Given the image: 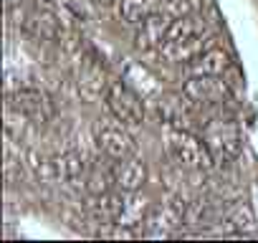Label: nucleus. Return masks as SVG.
Here are the masks:
<instances>
[{
  "label": "nucleus",
  "instance_id": "obj_1",
  "mask_svg": "<svg viewBox=\"0 0 258 243\" xmlns=\"http://www.w3.org/2000/svg\"><path fill=\"white\" fill-rule=\"evenodd\" d=\"M167 155L185 170H195V172H203V170H210L215 157L208 147V142L198 140L195 135H190L187 130L182 127H175L170 135H167Z\"/></svg>",
  "mask_w": 258,
  "mask_h": 243
},
{
  "label": "nucleus",
  "instance_id": "obj_2",
  "mask_svg": "<svg viewBox=\"0 0 258 243\" xmlns=\"http://www.w3.org/2000/svg\"><path fill=\"white\" fill-rule=\"evenodd\" d=\"M106 106L114 114L116 122H121L124 127H137L145 122V101L142 96L129 89L121 81H114L106 91Z\"/></svg>",
  "mask_w": 258,
  "mask_h": 243
},
{
  "label": "nucleus",
  "instance_id": "obj_3",
  "mask_svg": "<svg viewBox=\"0 0 258 243\" xmlns=\"http://www.w3.org/2000/svg\"><path fill=\"white\" fill-rule=\"evenodd\" d=\"M185 213H187V200L182 195H172L162 208L147 215V230H142V235H150V238L172 235L175 228L185 225Z\"/></svg>",
  "mask_w": 258,
  "mask_h": 243
},
{
  "label": "nucleus",
  "instance_id": "obj_4",
  "mask_svg": "<svg viewBox=\"0 0 258 243\" xmlns=\"http://www.w3.org/2000/svg\"><path fill=\"white\" fill-rule=\"evenodd\" d=\"M96 145L109 160H124L135 155V140L124 130V125L116 122H101L96 127Z\"/></svg>",
  "mask_w": 258,
  "mask_h": 243
},
{
  "label": "nucleus",
  "instance_id": "obj_5",
  "mask_svg": "<svg viewBox=\"0 0 258 243\" xmlns=\"http://www.w3.org/2000/svg\"><path fill=\"white\" fill-rule=\"evenodd\" d=\"M8 109H16L21 111L23 116L38 122H48L53 116V106L48 101V96L43 91H36V89H18V91H8Z\"/></svg>",
  "mask_w": 258,
  "mask_h": 243
},
{
  "label": "nucleus",
  "instance_id": "obj_6",
  "mask_svg": "<svg viewBox=\"0 0 258 243\" xmlns=\"http://www.w3.org/2000/svg\"><path fill=\"white\" fill-rule=\"evenodd\" d=\"M48 180L66 185H86V160L79 152L48 157Z\"/></svg>",
  "mask_w": 258,
  "mask_h": 243
},
{
  "label": "nucleus",
  "instance_id": "obj_7",
  "mask_svg": "<svg viewBox=\"0 0 258 243\" xmlns=\"http://www.w3.org/2000/svg\"><path fill=\"white\" fill-rule=\"evenodd\" d=\"M213 46H215V38L208 36V33L192 36V38H185V41H165L160 46V56L170 64H190Z\"/></svg>",
  "mask_w": 258,
  "mask_h": 243
},
{
  "label": "nucleus",
  "instance_id": "obj_8",
  "mask_svg": "<svg viewBox=\"0 0 258 243\" xmlns=\"http://www.w3.org/2000/svg\"><path fill=\"white\" fill-rule=\"evenodd\" d=\"M172 16L170 13H152V16H147L142 23H140V31H137V36H135V46L140 48V51H152V48H160L165 41H167V31H170V26H172Z\"/></svg>",
  "mask_w": 258,
  "mask_h": 243
},
{
  "label": "nucleus",
  "instance_id": "obj_9",
  "mask_svg": "<svg viewBox=\"0 0 258 243\" xmlns=\"http://www.w3.org/2000/svg\"><path fill=\"white\" fill-rule=\"evenodd\" d=\"M182 91L187 94V99H192L195 104L203 106H213L220 104L228 96V84L220 81L218 76H190L182 86Z\"/></svg>",
  "mask_w": 258,
  "mask_h": 243
},
{
  "label": "nucleus",
  "instance_id": "obj_10",
  "mask_svg": "<svg viewBox=\"0 0 258 243\" xmlns=\"http://www.w3.org/2000/svg\"><path fill=\"white\" fill-rule=\"evenodd\" d=\"M114 180H116V188L121 193H137L147 183V165H145V160H140L135 155H129L124 160H116Z\"/></svg>",
  "mask_w": 258,
  "mask_h": 243
},
{
  "label": "nucleus",
  "instance_id": "obj_11",
  "mask_svg": "<svg viewBox=\"0 0 258 243\" xmlns=\"http://www.w3.org/2000/svg\"><path fill=\"white\" fill-rule=\"evenodd\" d=\"M208 147L215 162H230L240 155V135L230 125H220L218 130L208 132Z\"/></svg>",
  "mask_w": 258,
  "mask_h": 243
},
{
  "label": "nucleus",
  "instance_id": "obj_12",
  "mask_svg": "<svg viewBox=\"0 0 258 243\" xmlns=\"http://www.w3.org/2000/svg\"><path fill=\"white\" fill-rule=\"evenodd\" d=\"M121 208H124V193H101V195H94L89 203H86V213L94 223H116L119 215H121Z\"/></svg>",
  "mask_w": 258,
  "mask_h": 243
},
{
  "label": "nucleus",
  "instance_id": "obj_13",
  "mask_svg": "<svg viewBox=\"0 0 258 243\" xmlns=\"http://www.w3.org/2000/svg\"><path fill=\"white\" fill-rule=\"evenodd\" d=\"M228 69H230V53L218 46L208 48L205 53H200L195 61L187 64L190 76H223Z\"/></svg>",
  "mask_w": 258,
  "mask_h": 243
},
{
  "label": "nucleus",
  "instance_id": "obj_14",
  "mask_svg": "<svg viewBox=\"0 0 258 243\" xmlns=\"http://www.w3.org/2000/svg\"><path fill=\"white\" fill-rule=\"evenodd\" d=\"M192 106H195V101L187 99V94L182 91V94L165 96L160 101V114H162L165 122H170L172 127H182L185 122L192 116Z\"/></svg>",
  "mask_w": 258,
  "mask_h": 243
},
{
  "label": "nucleus",
  "instance_id": "obj_15",
  "mask_svg": "<svg viewBox=\"0 0 258 243\" xmlns=\"http://www.w3.org/2000/svg\"><path fill=\"white\" fill-rule=\"evenodd\" d=\"M111 84H106V71L104 66L96 61V58H89L81 69V76H79V89L89 96V99H96L101 96L104 91H109Z\"/></svg>",
  "mask_w": 258,
  "mask_h": 243
},
{
  "label": "nucleus",
  "instance_id": "obj_16",
  "mask_svg": "<svg viewBox=\"0 0 258 243\" xmlns=\"http://www.w3.org/2000/svg\"><path fill=\"white\" fill-rule=\"evenodd\" d=\"M225 205H220V200H210V198H200L195 203L187 205V213H185V225H195V228H208L213 225L220 213H223Z\"/></svg>",
  "mask_w": 258,
  "mask_h": 243
},
{
  "label": "nucleus",
  "instance_id": "obj_17",
  "mask_svg": "<svg viewBox=\"0 0 258 243\" xmlns=\"http://www.w3.org/2000/svg\"><path fill=\"white\" fill-rule=\"evenodd\" d=\"M208 33V21L205 16L200 13H192V16H182V18H175L170 31H167V41H185V38H192V36H205Z\"/></svg>",
  "mask_w": 258,
  "mask_h": 243
},
{
  "label": "nucleus",
  "instance_id": "obj_18",
  "mask_svg": "<svg viewBox=\"0 0 258 243\" xmlns=\"http://www.w3.org/2000/svg\"><path fill=\"white\" fill-rule=\"evenodd\" d=\"M147 210H150V203H147L142 195H137V193H124V208H121V215H119V220H116L114 225H129V228H132V225L147 220V218H145Z\"/></svg>",
  "mask_w": 258,
  "mask_h": 243
},
{
  "label": "nucleus",
  "instance_id": "obj_19",
  "mask_svg": "<svg viewBox=\"0 0 258 243\" xmlns=\"http://www.w3.org/2000/svg\"><path fill=\"white\" fill-rule=\"evenodd\" d=\"M162 6V0H119V18L124 23H142Z\"/></svg>",
  "mask_w": 258,
  "mask_h": 243
},
{
  "label": "nucleus",
  "instance_id": "obj_20",
  "mask_svg": "<svg viewBox=\"0 0 258 243\" xmlns=\"http://www.w3.org/2000/svg\"><path fill=\"white\" fill-rule=\"evenodd\" d=\"M124 81L132 84L142 99H145V96H152V94H157V91H160L157 76H152V74H150L145 66H140V64H129V66H126Z\"/></svg>",
  "mask_w": 258,
  "mask_h": 243
},
{
  "label": "nucleus",
  "instance_id": "obj_21",
  "mask_svg": "<svg viewBox=\"0 0 258 243\" xmlns=\"http://www.w3.org/2000/svg\"><path fill=\"white\" fill-rule=\"evenodd\" d=\"M116 185V180H114V165L109 167V165H94L89 172H86V188H89V193L91 195H101V193H109L111 188Z\"/></svg>",
  "mask_w": 258,
  "mask_h": 243
},
{
  "label": "nucleus",
  "instance_id": "obj_22",
  "mask_svg": "<svg viewBox=\"0 0 258 243\" xmlns=\"http://www.w3.org/2000/svg\"><path fill=\"white\" fill-rule=\"evenodd\" d=\"M225 223H228L233 230H238V233H250V230H255V225H258L253 208H250V205H245V203H240V205L230 208V213H228Z\"/></svg>",
  "mask_w": 258,
  "mask_h": 243
},
{
  "label": "nucleus",
  "instance_id": "obj_23",
  "mask_svg": "<svg viewBox=\"0 0 258 243\" xmlns=\"http://www.w3.org/2000/svg\"><path fill=\"white\" fill-rule=\"evenodd\" d=\"M26 28L33 31L36 36L41 38H56L58 36V28H56V18L53 16H46V13H33L26 18Z\"/></svg>",
  "mask_w": 258,
  "mask_h": 243
},
{
  "label": "nucleus",
  "instance_id": "obj_24",
  "mask_svg": "<svg viewBox=\"0 0 258 243\" xmlns=\"http://www.w3.org/2000/svg\"><path fill=\"white\" fill-rule=\"evenodd\" d=\"M203 6H205V0H162V11L170 13L172 18H182V16L200 13Z\"/></svg>",
  "mask_w": 258,
  "mask_h": 243
}]
</instances>
